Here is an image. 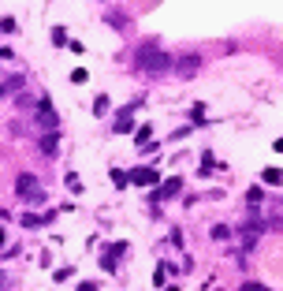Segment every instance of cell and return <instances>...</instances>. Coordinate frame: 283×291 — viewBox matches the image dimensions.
Instances as JSON below:
<instances>
[{
  "instance_id": "1",
  "label": "cell",
  "mask_w": 283,
  "mask_h": 291,
  "mask_svg": "<svg viewBox=\"0 0 283 291\" xmlns=\"http://www.w3.org/2000/svg\"><path fill=\"white\" fill-rule=\"evenodd\" d=\"M138 68L149 71V75H164L168 68H172V56H168L164 49H149L146 45V49L138 52Z\"/></svg>"
},
{
  "instance_id": "2",
  "label": "cell",
  "mask_w": 283,
  "mask_h": 291,
  "mask_svg": "<svg viewBox=\"0 0 283 291\" xmlns=\"http://www.w3.org/2000/svg\"><path fill=\"white\" fill-rule=\"evenodd\" d=\"M34 124L41 127V131H56V127H60V116H56V112H52V101H49V97H41V101H37Z\"/></svg>"
},
{
  "instance_id": "3",
  "label": "cell",
  "mask_w": 283,
  "mask_h": 291,
  "mask_svg": "<svg viewBox=\"0 0 283 291\" xmlns=\"http://www.w3.org/2000/svg\"><path fill=\"white\" fill-rule=\"evenodd\" d=\"M15 191H19V194H23V198H34V202H45V194H41V187H37V180H34V176H30V172H23V176H19V180H15Z\"/></svg>"
},
{
  "instance_id": "4",
  "label": "cell",
  "mask_w": 283,
  "mask_h": 291,
  "mask_svg": "<svg viewBox=\"0 0 283 291\" xmlns=\"http://www.w3.org/2000/svg\"><path fill=\"white\" fill-rule=\"evenodd\" d=\"M130 183H134V187H157L160 172H157V168H134V172H130Z\"/></svg>"
},
{
  "instance_id": "5",
  "label": "cell",
  "mask_w": 283,
  "mask_h": 291,
  "mask_svg": "<svg viewBox=\"0 0 283 291\" xmlns=\"http://www.w3.org/2000/svg\"><path fill=\"white\" fill-rule=\"evenodd\" d=\"M172 68H175L179 75H194L197 68H201V56H197V52H186V56H179V60L172 64Z\"/></svg>"
},
{
  "instance_id": "6",
  "label": "cell",
  "mask_w": 283,
  "mask_h": 291,
  "mask_svg": "<svg viewBox=\"0 0 283 291\" xmlns=\"http://www.w3.org/2000/svg\"><path fill=\"white\" fill-rule=\"evenodd\" d=\"M37 146H41V153H45V157H56V149H60V135H56V131H45Z\"/></svg>"
},
{
  "instance_id": "7",
  "label": "cell",
  "mask_w": 283,
  "mask_h": 291,
  "mask_svg": "<svg viewBox=\"0 0 283 291\" xmlns=\"http://www.w3.org/2000/svg\"><path fill=\"white\" fill-rule=\"evenodd\" d=\"M179 191H183V183H179V180H168L164 187H160V191L153 194V202H164V198H175V194Z\"/></svg>"
},
{
  "instance_id": "8",
  "label": "cell",
  "mask_w": 283,
  "mask_h": 291,
  "mask_svg": "<svg viewBox=\"0 0 283 291\" xmlns=\"http://www.w3.org/2000/svg\"><path fill=\"white\" fill-rule=\"evenodd\" d=\"M123 254V243H116V247H108L105 250V258H101V265H105V273H112V269H116V258Z\"/></svg>"
},
{
  "instance_id": "9",
  "label": "cell",
  "mask_w": 283,
  "mask_h": 291,
  "mask_svg": "<svg viewBox=\"0 0 283 291\" xmlns=\"http://www.w3.org/2000/svg\"><path fill=\"white\" fill-rule=\"evenodd\" d=\"M242 243H246V247H253V243H257V236H261V224L257 220H250V224H242Z\"/></svg>"
},
{
  "instance_id": "10",
  "label": "cell",
  "mask_w": 283,
  "mask_h": 291,
  "mask_svg": "<svg viewBox=\"0 0 283 291\" xmlns=\"http://www.w3.org/2000/svg\"><path fill=\"white\" fill-rule=\"evenodd\" d=\"M130 112H134V108H123V112L116 116V135H127V131H134V120H130Z\"/></svg>"
},
{
  "instance_id": "11",
  "label": "cell",
  "mask_w": 283,
  "mask_h": 291,
  "mask_svg": "<svg viewBox=\"0 0 283 291\" xmlns=\"http://www.w3.org/2000/svg\"><path fill=\"white\" fill-rule=\"evenodd\" d=\"M261 180H265L268 187H279V183H283V172H279V168H265V172H261Z\"/></svg>"
},
{
  "instance_id": "12",
  "label": "cell",
  "mask_w": 283,
  "mask_h": 291,
  "mask_svg": "<svg viewBox=\"0 0 283 291\" xmlns=\"http://www.w3.org/2000/svg\"><path fill=\"white\" fill-rule=\"evenodd\" d=\"M93 116H108V97H105V93L93 101Z\"/></svg>"
},
{
  "instance_id": "13",
  "label": "cell",
  "mask_w": 283,
  "mask_h": 291,
  "mask_svg": "<svg viewBox=\"0 0 283 291\" xmlns=\"http://www.w3.org/2000/svg\"><path fill=\"white\" fill-rule=\"evenodd\" d=\"M112 183H116V187H127V183H130V172H119V168H116V172H112Z\"/></svg>"
},
{
  "instance_id": "14",
  "label": "cell",
  "mask_w": 283,
  "mask_h": 291,
  "mask_svg": "<svg viewBox=\"0 0 283 291\" xmlns=\"http://www.w3.org/2000/svg\"><path fill=\"white\" fill-rule=\"evenodd\" d=\"M228 236H231L228 224H216V228H213V239H228Z\"/></svg>"
},
{
  "instance_id": "15",
  "label": "cell",
  "mask_w": 283,
  "mask_h": 291,
  "mask_svg": "<svg viewBox=\"0 0 283 291\" xmlns=\"http://www.w3.org/2000/svg\"><path fill=\"white\" fill-rule=\"evenodd\" d=\"M23 82H26V79H23V75H12V79H8V82H4V86H8V93H12V90H19V86H23Z\"/></svg>"
},
{
  "instance_id": "16",
  "label": "cell",
  "mask_w": 283,
  "mask_h": 291,
  "mask_svg": "<svg viewBox=\"0 0 283 291\" xmlns=\"http://www.w3.org/2000/svg\"><path fill=\"white\" fill-rule=\"evenodd\" d=\"M246 202H250V209H257V202H261V187H253V191L246 194Z\"/></svg>"
},
{
  "instance_id": "17",
  "label": "cell",
  "mask_w": 283,
  "mask_h": 291,
  "mask_svg": "<svg viewBox=\"0 0 283 291\" xmlns=\"http://www.w3.org/2000/svg\"><path fill=\"white\" fill-rule=\"evenodd\" d=\"M52 41H56V45H67V30H60V26H56V30H52Z\"/></svg>"
},
{
  "instance_id": "18",
  "label": "cell",
  "mask_w": 283,
  "mask_h": 291,
  "mask_svg": "<svg viewBox=\"0 0 283 291\" xmlns=\"http://www.w3.org/2000/svg\"><path fill=\"white\" fill-rule=\"evenodd\" d=\"M239 291H268V287H265V284H253V280H250V284H242Z\"/></svg>"
},
{
  "instance_id": "19",
  "label": "cell",
  "mask_w": 283,
  "mask_h": 291,
  "mask_svg": "<svg viewBox=\"0 0 283 291\" xmlns=\"http://www.w3.org/2000/svg\"><path fill=\"white\" fill-rule=\"evenodd\" d=\"M79 291H97V284H79Z\"/></svg>"
},
{
  "instance_id": "20",
  "label": "cell",
  "mask_w": 283,
  "mask_h": 291,
  "mask_svg": "<svg viewBox=\"0 0 283 291\" xmlns=\"http://www.w3.org/2000/svg\"><path fill=\"white\" fill-rule=\"evenodd\" d=\"M0 247H4V231H0Z\"/></svg>"
}]
</instances>
